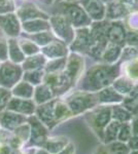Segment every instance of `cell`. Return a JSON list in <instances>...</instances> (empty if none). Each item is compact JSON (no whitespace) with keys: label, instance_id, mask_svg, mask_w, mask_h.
Returning <instances> with one entry per match:
<instances>
[{"label":"cell","instance_id":"9c48e42d","mask_svg":"<svg viewBox=\"0 0 138 154\" xmlns=\"http://www.w3.org/2000/svg\"><path fill=\"white\" fill-rule=\"evenodd\" d=\"M53 23H54V27L56 29V31L59 33V35L63 37V38H67V35L70 34V30L64 20L60 18L54 19L53 20Z\"/></svg>","mask_w":138,"mask_h":154},{"label":"cell","instance_id":"f1b7e54d","mask_svg":"<svg viewBox=\"0 0 138 154\" xmlns=\"http://www.w3.org/2000/svg\"><path fill=\"white\" fill-rule=\"evenodd\" d=\"M130 146H131L132 148L138 149V139L137 138L131 139V141H130Z\"/></svg>","mask_w":138,"mask_h":154},{"label":"cell","instance_id":"277c9868","mask_svg":"<svg viewBox=\"0 0 138 154\" xmlns=\"http://www.w3.org/2000/svg\"><path fill=\"white\" fill-rule=\"evenodd\" d=\"M6 109L14 111L16 113L22 114V115L23 114H31L33 112V104L26 99L12 97L7 104Z\"/></svg>","mask_w":138,"mask_h":154},{"label":"cell","instance_id":"83f0119b","mask_svg":"<svg viewBox=\"0 0 138 154\" xmlns=\"http://www.w3.org/2000/svg\"><path fill=\"white\" fill-rule=\"evenodd\" d=\"M122 7L121 6H119V5H112L111 6V9H110V11H112V16L114 17H117V16H120V14H122Z\"/></svg>","mask_w":138,"mask_h":154},{"label":"cell","instance_id":"d6986e66","mask_svg":"<svg viewBox=\"0 0 138 154\" xmlns=\"http://www.w3.org/2000/svg\"><path fill=\"white\" fill-rule=\"evenodd\" d=\"M14 9L11 0H0V14H7Z\"/></svg>","mask_w":138,"mask_h":154},{"label":"cell","instance_id":"ffe728a7","mask_svg":"<svg viewBox=\"0 0 138 154\" xmlns=\"http://www.w3.org/2000/svg\"><path fill=\"white\" fill-rule=\"evenodd\" d=\"M19 45H20V48H21L22 51H24V53L27 54H33L34 51H36V48H35L33 44L29 41H24L23 40L21 43L19 44Z\"/></svg>","mask_w":138,"mask_h":154},{"label":"cell","instance_id":"ac0fdd59","mask_svg":"<svg viewBox=\"0 0 138 154\" xmlns=\"http://www.w3.org/2000/svg\"><path fill=\"white\" fill-rule=\"evenodd\" d=\"M127 73L131 78L138 79V61H133L128 65Z\"/></svg>","mask_w":138,"mask_h":154},{"label":"cell","instance_id":"cb8c5ba5","mask_svg":"<svg viewBox=\"0 0 138 154\" xmlns=\"http://www.w3.org/2000/svg\"><path fill=\"white\" fill-rule=\"evenodd\" d=\"M40 73L39 72H32V73H29L28 75L26 76V80L29 81V82H32V83H38L39 80H40Z\"/></svg>","mask_w":138,"mask_h":154},{"label":"cell","instance_id":"e0dca14e","mask_svg":"<svg viewBox=\"0 0 138 154\" xmlns=\"http://www.w3.org/2000/svg\"><path fill=\"white\" fill-rule=\"evenodd\" d=\"M52 97L51 94V89L46 88V86H42V88H38V91H37L36 98L38 102H44L47 100H49L50 98Z\"/></svg>","mask_w":138,"mask_h":154},{"label":"cell","instance_id":"484cf974","mask_svg":"<svg viewBox=\"0 0 138 154\" xmlns=\"http://www.w3.org/2000/svg\"><path fill=\"white\" fill-rule=\"evenodd\" d=\"M130 130H129V126H124V128L122 130L121 134H120V139H121L122 141L126 140V139H128V137L130 136Z\"/></svg>","mask_w":138,"mask_h":154},{"label":"cell","instance_id":"30bf717a","mask_svg":"<svg viewBox=\"0 0 138 154\" xmlns=\"http://www.w3.org/2000/svg\"><path fill=\"white\" fill-rule=\"evenodd\" d=\"M12 98L11 91L9 88L0 86V112L5 110L9 100Z\"/></svg>","mask_w":138,"mask_h":154},{"label":"cell","instance_id":"4dcf8cb0","mask_svg":"<svg viewBox=\"0 0 138 154\" xmlns=\"http://www.w3.org/2000/svg\"><path fill=\"white\" fill-rule=\"evenodd\" d=\"M47 1H52V0H47Z\"/></svg>","mask_w":138,"mask_h":154},{"label":"cell","instance_id":"2e32d148","mask_svg":"<svg viewBox=\"0 0 138 154\" xmlns=\"http://www.w3.org/2000/svg\"><path fill=\"white\" fill-rule=\"evenodd\" d=\"M119 54H120L119 48H117V46H114V45H110L109 48L106 49V51H105L104 59L107 60V61H114V60L117 58Z\"/></svg>","mask_w":138,"mask_h":154},{"label":"cell","instance_id":"5bb4252c","mask_svg":"<svg viewBox=\"0 0 138 154\" xmlns=\"http://www.w3.org/2000/svg\"><path fill=\"white\" fill-rule=\"evenodd\" d=\"M44 51H46L47 56H52V57H59L64 54L63 48L61 45H59V44H53V45L47 48Z\"/></svg>","mask_w":138,"mask_h":154},{"label":"cell","instance_id":"4fadbf2b","mask_svg":"<svg viewBox=\"0 0 138 154\" xmlns=\"http://www.w3.org/2000/svg\"><path fill=\"white\" fill-rule=\"evenodd\" d=\"M109 38L114 42H122L124 39L123 29L120 26H114L109 31Z\"/></svg>","mask_w":138,"mask_h":154},{"label":"cell","instance_id":"3957f363","mask_svg":"<svg viewBox=\"0 0 138 154\" xmlns=\"http://www.w3.org/2000/svg\"><path fill=\"white\" fill-rule=\"evenodd\" d=\"M0 28L3 30L6 35L14 37L19 34L20 25L18 18L11 12L0 14Z\"/></svg>","mask_w":138,"mask_h":154},{"label":"cell","instance_id":"44dd1931","mask_svg":"<svg viewBox=\"0 0 138 154\" xmlns=\"http://www.w3.org/2000/svg\"><path fill=\"white\" fill-rule=\"evenodd\" d=\"M101 98L104 101H120V97L117 94L112 93L111 89H106L101 94Z\"/></svg>","mask_w":138,"mask_h":154},{"label":"cell","instance_id":"4316f807","mask_svg":"<svg viewBox=\"0 0 138 154\" xmlns=\"http://www.w3.org/2000/svg\"><path fill=\"white\" fill-rule=\"evenodd\" d=\"M122 3L124 7H129V8H133L137 3V0H122Z\"/></svg>","mask_w":138,"mask_h":154},{"label":"cell","instance_id":"52a82bcc","mask_svg":"<svg viewBox=\"0 0 138 154\" xmlns=\"http://www.w3.org/2000/svg\"><path fill=\"white\" fill-rule=\"evenodd\" d=\"M110 70L105 68L98 69V70L94 73V80L95 83H97V85L101 86L105 85L106 83H108L109 79H110Z\"/></svg>","mask_w":138,"mask_h":154},{"label":"cell","instance_id":"f546056e","mask_svg":"<svg viewBox=\"0 0 138 154\" xmlns=\"http://www.w3.org/2000/svg\"><path fill=\"white\" fill-rule=\"evenodd\" d=\"M134 131H135V133L138 134V120L135 121V125H134Z\"/></svg>","mask_w":138,"mask_h":154},{"label":"cell","instance_id":"8fae6325","mask_svg":"<svg viewBox=\"0 0 138 154\" xmlns=\"http://www.w3.org/2000/svg\"><path fill=\"white\" fill-rule=\"evenodd\" d=\"M68 14L71 21L76 25L82 24L84 22H86V16L79 7H71L68 11Z\"/></svg>","mask_w":138,"mask_h":154},{"label":"cell","instance_id":"d4e9b609","mask_svg":"<svg viewBox=\"0 0 138 154\" xmlns=\"http://www.w3.org/2000/svg\"><path fill=\"white\" fill-rule=\"evenodd\" d=\"M11 147L7 144L0 143V154H11Z\"/></svg>","mask_w":138,"mask_h":154},{"label":"cell","instance_id":"9a60e30c","mask_svg":"<svg viewBox=\"0 0 138 154\" xmlns=\"http://www.w3.org/2000/svg\"><path fill=\"white\" fill-rule=\"evenodd\" d=\"M47 24L42 23V22H26L24 24V28L27 31L33 32L36 30H41V29H46L47 28Z\"/></svg>","mask_w":138,"mask_h":154},{"label":"cell","instance_id":"603a6c76","mask_svg":"<svg viewBox=\"0 0 138 154\" xmlns=\"http://www.w3.org/2000/svg\"><path fill=\"white\" fill-rule=\"evenodd\" d=\"M40 63H42V60L39 59V57H36V58H34V60L33 59L28 60L26 62V64H25V68L30 69V68H33V67H37L40 65Z\"/></svg>","mask_w":138,"mask_h":154},{"label":"cell","instance_id":"ba28073f","mask_svg":"<svg viewBox=\"0 0 138 154\" xmlns=\"http://www.w3.org/2000/svg\"><path fill=\"white\" fill-rule=\"evenodd\" d=\"M86 6L90 14H92L94 18H101L103 14V7L99 2V0H89Z\"/></svg>","mask_w":138,"mask_h":154},{"label":"cell","instance_id":"5b68a950","mask_svg":"<svg viewBox=\"0 0 138 154\" xmlns=\"http://www.w3.org/2000/svg\"><path fill=\"white\" fill-rule=\"evenodd\" d=\"M7 48H8V57L12 63L17 64L24 60L23 51H22V49L16 39H9L8 42H7Z\"/></svg>","mask_w":138,"mask_h":154},{"label":"cell","instance_id":"8992f818","mask_svg":"<svg viewBox=\"0 0 138 154\" xmlns=\"http://www.w3.org/2000/svg\"><path fill=\"white\" fill-rule=\"evenodd\" d=\"M11 94L17 98L29 99L32 96V88L27 82H20L12 88Z\"/></svg>","mask_w":138,"mask_h":154},{"label":"cell","instance_id":"6da1fadb","mask_svg":"<svg viewBox=\"0 0 138 154\" xmlns=\"http://www.w3.org/2000/svg\"><path fill=\"white\" fill-rule=\"evenodd\" d=\"M21 68L12 62H5L0 64V86L12 88L21 77Z\"/></svg>","mask_w":138,"mask_h":154},{"label":"cell","instance_id":"7402d4cb","mask_svg":"<svg viewBox=\"0 0 138 154\" xmlns=\"http://www.w3.org/2000/svg\"><path fill=\"white\" fill-rule=\"evenodd\" d=\"M108 117H109V112H108V111H104V112L98 114V116L96 118L97 125L100 126V128L104 126L105 125H106L107 120H108Z\"/></svg>","mask_w":138,"mask_h":154},{"label":"cell","instance_id":"7a4b0ae2","mask_svg":"<svg viewBox=\"0 0 138 154\" xmlns=\"http://www.w3.org/2000/svg\"><path fill=\"white\" fill-rule=\"evenodd\" d=\"M24 116L11 110H3L0 112V128L14 131L18 126L23 125Z\"/></svg>","mask_w":138,"mask_h":154},{"label":"cell","instance_id":"7c38bea8","mask_svg":"<svg viewBox=\"0 0 138 154\" xmlns=\"http://www.w3.org/2000/svg\"><path fill=\"white\" fill-rule=\"evenodd\" d=\"M89 104H90L89 98H82V97H77V98L73 99V100L70 102L71 108L76 111V112L84 110L85 108H87V106Z\"/></svg>","mask_w":138,"mask_h":154}]
</instances>
